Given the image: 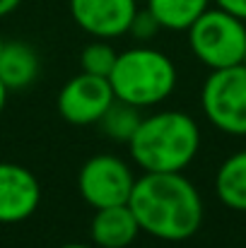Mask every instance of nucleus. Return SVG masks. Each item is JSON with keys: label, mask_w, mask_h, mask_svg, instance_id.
<instances>
[{"label": "nucleus", "mask_w": 246, "mask_h": 248, "mask_svg": "<svg viewBox=\"0 0 246 248\" xmlns=\"http://www.w3.org/2000/svg\"><path fill=\"white\" fill-rule=\"evenodd\" d=\"M162 27H160V22L152 17V12L145 7V10H138L135 12V17H133V22H131V27H128V34L133 36V39H138V41H150L152 36H157V31H160Z\"/></svg>", "instance_id": "16"}, {"label": "nucleus", "mask_w": 246, "mask_h": 248, "mask_svg": "<svg viewBox=\"0 0 246 248\" xmlns=\"http://www.w3.org/2000/svg\"><path fill=\"white\" fill-rule=\"evenodd\" d=\"M242 65H244V68H246V51H244V61H242Z\"/></svg>", "instance_id": "22"}, {"label": "nucleus", "mask_w": 246, "mask_h": 248, "mask_svg": "<svg viewBox=\"0 0 246 248\" xmlns=\"http://www.w3.org/2000/svg\"><path fill=\"white\" fill-rule=\"evenodd\" d=\"M138 12L135 0H70V15L82 31L94 39H118Z\"/></svg>", "instance_id": "8"}, {"label": "nucleus", "mask_w": 246, "mask_h": 248, "mask_svg": "<svg viewBox=\"0 0 246 248\" xmlns=\"http://www.w3.org/2000/svg\"><path fill=\"white\" fill-rule=\"evenodd\" d=\"M205 118L222 133L246 138V68L232 65L213 70L200 92Z\"/></svg>", "instance_id": "5"}, {"label": "nucleus", "mask_w": 246, "mask_h": 248, "mask_svg": "<svg viewBox=\"0 0 246 248\" xmlns=\"http://www.w3.org/2000/svg\"><path fill=\"white\" fill-rule=\"evenodd\" d=\"M22 0H0V17H7L10 12H15L19 7Z\"/></svg>", "instance_id": "18"}, {"label": "nucleus", "mask_w": 246, "mask_h": 248, "mask_svg": "<svg viewBox=\"0 0 246 248\" xmlns=\"http://www.w3.org/2000/svg\"><path fill=\"white\" fill-rule=\"evenodd\" d=\"M116 48L106 41V39H94L92 44H87L80 53V68L82 73L97 75V78H109L114 65H116Z\"/></svg>", "instance_id": "15"}, {"label": "nucleus", "mask_w": 246, "mask_h": 248, "mask_svg": "<svg viewBox=\"0 0 246 248\" xmlns=\"http://www.w3.org/2000/svg\"><path fill=\"white\" fill-rule=\"evenodd\" d=\"M133 186H135V176L131 166L114 155L89 157L78 173V190L92 210L128 205Z\"/></svg>", "instance_id": "6"}, {"label": "nucleus", "mask_w": 246, "mask_h": 248, "mask_svg": "<svg viewBox=\"0 0 246 248\" xmlns=\"http://www.w3.org/2000/svg\"><path fill=\"white\" fill-rule=\"evenodd\" d=\"M41 63L36 51L24 41H7L0 53V82L7 87V92L27 89L39 78Z\"/></svg>", "instance_id": "11"}, {"label": "nucleus", "mask_w": 246, "mask_h": 248, "mask_svg": "<svg viewBox=\"0 0 246 248\" xmlns=\"http://www.w3.org/2000/svg\"><path fill=\"white\" fill-rule=\"evenodd\" d=\"M138 234L140 227L128 205L99 207L89 222V239L97 248H128Z\"/></svg>", "instance_id": "10"}, {"label": "nucleus", "mask_w": 246, "mask_h": 248, "mask_svg": "<svg viewBox=\"0 0 246 248\" xmlns=\"http://www.w3.org/2000/svg\"><path fill=\"white\" fill-rule=\"evenodd\" d=\"M5 101H7V87L0 82V113H2V108H5Z\"/></svg>", "instance_id": "19"}, {"label": "nucleus", "mask_w": 246, "mask_h": 248, "mask_svg": "<svg viewBox=\"0 0 246 248\" xmlns=\"http://www.w3.org/2000/svg\"><path fill=\"white\" fill-rule=\"evenodd\" d=\"M61 248H92V246H87V244H66V246H61Z\"/></svg>", "instance_id": "20"}, {"label": "nucleus", "mask_w": 246, "mask_h": 248, "mask_svg": "<svg viewBox=\"0 0 246 248\" xmlns=\"http://www.w3.org/2000/svg\"><path fill=\"white\" fill-rule=\"evenodd\" d=\"M39 202V178L27 166L0 162V224H17L29 219Z\"/></svg>", "instance_id": "9"}, {"label": "nucleus", "mask_w": 246, "mask_h": 248, "mask_svg": "<svg viewBox=\"0 0 246 248\" xmlns=\"http://www.w3.org/2000/svg\"><path fill=\"white\" fill-rule=\"evenodd\" d=\"M210 2L213 0H148V10L162 29L186 31L210 7Z\"/></svg>", "instance_id": "13"}, {"label": "nucleus", "mask_w": 246, "mask_h": 248, "mask_svg": "<svg viewBox=\"0 0 246 248\" xmlns=\"http://www.w3.org/2000/svg\"><path fill=\"white\" fill-rule=\"evenodd\" d=\"M186 31H188V46L193 56L210 70L232 68L244 61V19L225 12L222 7H208Z\"/></svg>", "instance_id": "4"}, {"label": "nucleus", "mask_w": 246, "mask_h": 248, "mask_svg": "<svg viewBox=\"0 0 246 248\" xmlns=\"http://www.w3.org/2000/svg\"><path fill=\"white\" fill-rule=\"evenodd\" d=\"M143 116L140 108L133 104H126L121 99H114V104L104 111V116L99 118V125L104 130L106 138L118 140V142H128L135 133V128L140 125Z\"/></svg>", "instance_id": "14"}, {"label": "nucleus", "mask_w": 246, "mask_h": 248, "mask_svg": "<svg viewBox=\"0 0 246 248\" xmlns=\"http://www.w3.org/2000/svg\"><path fill=\"white\" fill-rule=\"evenodd\" d=\"M213 2L217 7H222L225 12H230V15H234V17L246 22V0H213Z\"/></svg>", "instance_id": "17"}, {"label": "nucleus", "mask_w": 246, "mask_h": 248, "mask_svg": "<svg viewBox=\"0 0 246 248\" xmlns=\"http://www.w3.org/2000/svg\"><path fill=\"white\" fill-rule=\"evenodd\" d=\"M215 190L225 207L246 212V150L222 162L215 176Z\"/></svg>", "instance_id": "12"}, {"label": "nucleus", "mask_w": 246, "mask_h": 248, "mask_svg": "<svg viewBox=\"0 0 246 248\" xmlns=\"http://www.w3.org/2000/svg\"><path fill=\"white\" fill-rule=\"evenodd\" d=\"M128 150L143 171H183L200 150V128L183 111H160L140 121Z\"/></svg>", "instance_id": "2"}, {"label": "nucleus", "mask_w": 246, "mask_h": 248, "mask_svg": "<svg viewBox=\"0 0 246 248\" xmlns=\"http://www.w3.org/2000/svg\"><path fill=\"white\" fill-rule=\"evenodd\" d=\"M114 99V89L106 78L80 73L58 92V113L73 125H94Z\"/></svg>", "instance_id": "7"}, {"label": "nucleus", "mask_w": 246, "mask_h": 248, "mask_svg": "<svg viewBox=\"0 0 246 248\" xmlns=\"http://www.w3.org/2000/svg\"><path fill=\"white\" fill-rule=\"evenodd\" d=\"M2 46H5V41H2V36H0V53H2Z\"/></svg>", "instance_id": "21"}, {"label": "nucleus", "mask_w": 246, "mask_h": 248, "mask_svg": "<svg viewBox=\"0 0 246 248\" xmlns=\"http://www.w3.org/2000/svg\"><path fill=\"white\" fill-rule=\"evenodd\" d=\"M140 232L160 241H186L203 224V200L183 171H145L128 198Z\"/></svg>", "instance_id": "1"}, {"label": "nucleus", "mask_w": 246, "mask_h": 248, "mask_svg": "<svg viewBox=\"0 0 246 248\" xmlns=\"http://www.w3.org/2000/svg\"><path fill=\"white\" fill-rule=\"evenodd\" d=\"M106 80L111 84L116 99L145 108V106L162 104L174 92L176 65L162 51L148 46L128 48L118 53L116 65Z\"/></svg>", "instance_id": "3"}]
</instances>
